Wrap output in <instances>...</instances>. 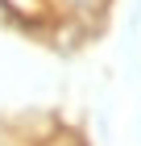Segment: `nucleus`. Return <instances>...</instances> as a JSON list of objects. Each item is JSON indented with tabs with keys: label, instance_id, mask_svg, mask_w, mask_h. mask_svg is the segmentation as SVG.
I'll list each match as a JSON object with an SVG mask.
<instances>
[{
	"label": "nucleus",
	"instance_id": "1",
	"mask_svg": "<svg viewBox=\"0 0 141 146\" xmlns=\"http://www.w3.org/2000/svg\"><path fill=\"white\" fill-rule=\"evenodd\" d=\"M46 9H54V17L62 25H75L83 34H96L104 17H108V4L112 0H42Z\"/></svg>",
	"mask_w": 141,
	"mask_h": 146
},
{
	"label": "nucleus",
	"instance_id": "2",
	"mask_svg": "<svg viewBox=\"0 0 141 146\" xmlns=\"http://www.w3.org/2000/svg\"><path fill=\"white\" fill-rule=\"evenodd\" d=\"M37 146H83V138H79V134H66V129H54V134H46Z\"/></svg>",
	"mask_w": 141,
	"mask_h": 146
}]
</instances>
